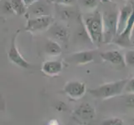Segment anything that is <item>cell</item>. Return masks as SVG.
Masks as SVG:
<instances>
[{"instance_id":"obj_6","label":"cell","mask_w":134,"mask_h":125,"mask_svg":"<svg viewBox=\"0 0 134 125\" xmlns=\"http://www.w3.org/2000/svg\"><path fill=\"white\" fill-rule=\"evenodd\" d=\"M74 118L82 123H89L96 117V110L88 103H82L74 110Z\"/></svg>"},{"instance_id":"obj_3","label":"cell","mask_w":134,"mask_h":125,"mask_svg":"<svg viewBox=\"0 0 134 125\" xmlns=\"http://www.w3.org/2000/svg\"><path fill=\"white\" fill-rule=\"evenodd\" d=\"M103 15V43L109 44L115 41L118 36V13L114 8L105 9Z\"/></svg>"},{"instance_id":"obj_2","label":"cell","mask_w":134,"mask_h":125,"mask_svg":"<svg viewBox=\"0 0 134 125\" xmlns=\"http://www.w3.org/2000/svg\"><path fill=\"white\" fill-rule=\"evenodd\" d=\"M127 78L124 79L107 83L95 89L89 90V94L98 99H108L113 97L122 94L125 89L126 84L127 83Z\"/></svg>"},{"instance_id":"obj_14","label":"cell","mask_w":134,"mask_h":125,"mask_svg":"<svg viewBox=\"0 0 134 125\" xmlns=\"http://www.w3.org/2000/svg\"><path fill=\"white\" fill-rule=\"evenodd\" d=\"M31 14L35 17H42V16H49L50 15V8L48 4L44 3H41L38 1L34 3L29 8Z\"/></svg>"},{"instance_id":"obj_19","label":"cell","mask_w":134,"mask_h":125,"mask_svg":"<svg viewBox=\"0 0 134 125\" xmlns=\"http://www.w3.org/2000/svg\"><path fill=\"white\" fill-rule=\"evenodd\" d=\"M124 59H125L126 65L134 68V51L128 50L124 54Z\"/></svg>"},{"instance_id":"obj_10","label":"cell","mask_w":134,"mask_h":125,"mask_svg":"<svg viewBox=\"0 0 134 125\" xmlns=\"http://www.w3.org/2000/svg\"><path fill=\"white\" fill-rule=\"evenodd\" d=\"M100 57L104 61L114 64V65L120 67H124L126 65L124 56L118 50L106 51L100 54Z\"/></svg>"},{"instance_id":"obj_23","label":"cell","mask_w":134,"mask_h":125,"mask_svg":"<svg viewBox=\"0 0 134 125\" xmlns=\"http://www.w3.org/2000/svg\"><path fill=\"white\" fill-rule=\"evenodd\" d=\"M3 9H4V11H5L6 13H14V12H13V7L11 5L10 1H6L5 3H3Z\"/></svg>"},{"instance_id":"obj_20","label":"cell","mask_w":134,"mask_h":125,"mask_svg":"<svg viewBox=\"0 0 134 125\" xmlns=\"http://www.w3.org/2000/svg\"><path fill=\"white\" fill-rule=\"evenodd\" d=\"M82 5L87 9L94 8L98 3V0H81Z\"/></svg>"},{"instance_id":"obj_21","label":"cell","mask_w":134,"mask_h":125,"mask_svg":"<svg viewBox=\"0 0 134 125\" xmlns=\"http://www.w3.org/2000/svg\"><path fill=\"white\" fill-rule=\"evenodd\" d=\"M124 92L127 93L128 94H134V78L128 79L125 87V89H124Z\"/></svg>"},{"instance_id":"obj_18","label":"cell","mask_w":134,"mask_h":125,"mask_svg":"<svg viewBox=\"0 0 134 125\" xmlns=\"http://www.w3.org/2000/svg\"><path fill=\"white\" fill-rule=\"evenodd\" d=\"M100 125H125V123L122 119L119 118H110L103 120Z\"/></svg>"},{"instance_id":"obj_16","label":"cell","mask_w":134,"mask_h":125,"mask_svg":"<svg viewBox=\"0 0 134 125\" xmlns=\"http://www.w3.org/2000/svg\"><path fill=\"white\" fill-rule=\"evenodd\" d=\"M10 3L14 13H16L18 15L24 14L26 7L23 0H10Z\"/></svg>"},{"instance_id":"obj_25","label":"cell","mask_w":134,"mask_h":125,"mask_svg":"<svg viewBox=\"0 0 134 125\" xmlns=\"http://www.w3.org/2000/svg\"><path fill=\"white\" fill-rule=\"evenodd\" d=\"M23 1H24V3L25 7L29 8L32 5H33L34 3H37V2L38 1V0H23Z\"/></svg>"},{"instance_id":"obj_13","label":"cell","mask_w":134,"mask_h":125,"mask_svg":"<svg viewBox=\"0 0 134 125\" xmlns=\"http://www.w3.org/2000/svg\"><path fill=\"white\" fill-rule=\"evenodd\" d=\"M49 34L55 41H60L62 43H67L68 40L69 33L67 30L66 28L61 25H53L49 29Z\"/></svg>"},{"instance_id":"obj_1","label":"cell","mask_w":134,"mask_h":125,"mask_svg":"<svg viewBox=\"0 0 134 125\" xmlns=\"http://www.w3.org/2000/svg\"><path fill=\"white\" fill-rule=\"evenodd\" d=\"M84 26L89 35L91 42L97 46L103 43V15L98 11H95L84 16Z\"/></svg>"},{"instance_id":"obj_5","label":"cell","mask_w":134,"mask_h":125,"mask_svg":"<svg viewBox=\"0 0 134 125\" xmlns=\"http://www.w3.org/2000/svg\"><path fill=\"white\" fill-rule=\"evenodd\" d=\"M133 28H134V8H133L132 15L130 18H129L127 24L125 27V29H123V31L121 34L117 36L114 43L122 48H129L133 46L132 44V39H131Z\"/></svg>"},{"instance_id":"obj_15","label":"cell","mask_w":134,"mask_h":125,"mask_svg":"<svg viewBox=\"0 0 134 125\" xmlns=\"http://www.w3.org/2000/svg\"><path fill=\"white\" fill-rule=\"evenodd\" d=\"M45 52L50 56H58L62 53V47L57 41L49 39L45 44Z\"/></svg>"},{"instance_id":"obj_11","label":"cell","mask_w":134,"mask_h":125,"mask_svg":"<svg viewBox=\"0 0 134 125\" xmlns=\"http://www.w3.org/2000/svg\"><path fill=\"white\" fill-rule=\"evenodd\" d=\"M63 63L58 60H48L43 63L42 71L47 76L53 77L58 75L63 71Z\"/></svg>"},{"instance_id":"obj_12","label":"cell","mask_w":134,"mask_h":125,"mask_svg":"<svg viewBox=\"0 0 134 125\" xmlns=\"http://www.w3.org/2000/svg\"><path fill=\"white\" fill-rule=\"evenodd\" d=\"M133 6L131 5H125L121 10L118 14V35L123 31L125 27L127 24V22L130 18L132 11H133Z\"/></svg>"},{"instance_id":"obj_4","label":"cell","mask_w":134,"mask_h":125,"mask_svg":"<svg viewBox=\"0 0 134 125\" xmlns=\"http://www.w3.org/2000/svg\"><path fill=\"white\" fill-rule=\"evenodd\" d=\"M63 92L71 99L78 100L83 97L87 92V86L85 83L78 80H72L65 83L63 87Z\"/></svg>"},{"instance_id":"obj_22","label":"cell","mask_w":134,"mask_h":125,"mask_svg":"<svg viewBox=\"0 0 134 125\" xmlns=\"http://www.w3.org/2000/svg\"><path fill=\"white\" fill-rule=\"evenodd\" d=\"M126 105L130 108H134V94H129L126 99Z\"/></svg>"},{"instance_id":"obj_7","label":"cell","mask_w":134,"mask_h":125,"mask_svg":"<svg viewBox=\"0 0 134 125\" xmlns=\"http://www.w3.org/2000/svg\"><path fill=\"white\" fill-rule=\"evenodd\" d=\"M18 32L19 31L16 32L15 35L13 36L12 39L11 45L8 53V58L13 63H14L15 65L20 68H29L30 63L27 62L26 59H24V58L20 54L16 45V38H17V35L18 34Z\"/></svg>"},{"instance_id":"obj_24","label":"cell","mask_w":134,"mask_h":125,"mask_svg":"<svg viewBox=\"0 0 134 125\" xmlns=\"http://www.w3.org/2000/svg\"><path fill=\"white\" fill-rule=\"evenodd\" d=\"M57 3L63 6H72L75 3V0H57Z\"/></svg>"},{"instance_id":"obj_9","label":"cell","mask_w":134,"mask_h":125,"mask_svg":"<svg viewBox=\"0 0 134 125\" xmlns=\"http://www.w3.org/2000/svg\"><path fill=\"white\" fill-rule=\"evenodd\" d=\"M68 61L76 65H84L89 63L94 60V52L93 51H82L69 55L67 58Z\"/></svg>"},{"instance_id":"obj_17","label":"cell","mask_w":134,"mask_h":125,"mask_svg":"<svg viewBox=\"0 0 134 125\" xmlns=\"http://www.w3.org/2000/svg\"><path fill=\"white\" fill-rule=\"evenodd\" d=\"M59 14L63 19L67 20L74 17L75 11L70 6H66L65 8H63L61 10H59Z\"/></svg>"},{"instance_id":"obj_8","label":"cell","mask_w":134,"mask_h":125,"mask_svg":"<svg viewBox=\"0 0 134 125\" xmlns=\"http://www.w3.org/2000/svg\"><path fill=\"white\" fill-rule=\"evenodd\" d=\"M51 23H52V18L50 15L31 18L27 21L25 29L27 31L33 32V33L41 32L48 29L51 25Z\"/></svg>"}]
</instances>
